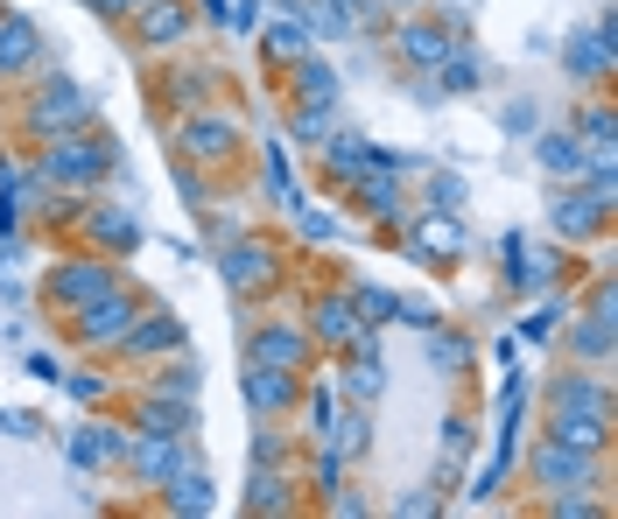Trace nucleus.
<instances>
[{
    "mask_svg": "<svg viewBox=\"0 0 618 519\" xmlns=\"http://www.w3.org/2000/svg\"><path fill=\"white\" fill-rule=\"evenodd\" d=\"M28 120H36V133H64V127H85V120H92V99H85L78 85L50 78V85H42V99H36V113H28Z\"/></svg>",
    "mask_w": 618,
    "mask_h": 519,
    "instance_id": "obj_2",
    "label": "nucleus"
},
{
    "mask_svg": "<svg viewBox=\"0 0 618 519\" xmlns=\"http://www.w3.org/2000/svg\"><path fill=\"white\" fill-rule=\"evenodd\" d=\"M429 197H436V211H458V204H464V183H458V176H436Z\"/></svg>",
    "mask_w": 618,
    "mask_h": 519,
    "instance_id": "obj_33",
    "label": "nucleus"
},
{
    "mask_svg": "<svg viewBox=\"0 0 618 519\" xmlns=\"http://www.w3.org/2000/svg\"><path fill=\"white\" fill-rule=\"evenodd\" d=\"M70 393H78V400H99V393H106V379H99V373H78V379H70Z\"/></svg>",
    "mask_w": 618,
    "mask_h": 519,
    "instance_id": "obj_37",
    "label": "nucleus"
},
{
    "mask_svg": "<svg viewBox=\"0 0 618 519\" xmlns=\"http://www.w3.org/2000/svg\"><path fill=\"white\" fill-rule=\"evenodd\" d=\"M120 345H127V351H141V359H155V351H169V345H176V316H141V323H127Z\"/></svg>",
    "mask_w": 618,
    "mask_h": 519,
    "instance_id": "obj_15",
    "label": "nucleus"
},
{
    "mask_svg": "<svg viewBox=\"0 0 618 519\" xmlns=\"http://www.w3.org/2000/svg\"><path fill=\"white\" fill-rule=\"evenodd\" d=\"M379 387H387V373H379V359H373V345H365V351H359V365H351V393H359V400H373Z\"/></svg>",
    "mask_w": 618,
    "mask_h": 519,
    "instance_id": "obj_29",
    "label": "nucleus"
},
{
    "mask_svg": "<svg viewBox=\"0 0 618 519\" xmlns=\"http://www.w3.org/2000/svg\"><path fill=\"white\" fill-rule=\"evenodd\" d=\"M254 365L296 373V365H302V337H296V330H282V323H274V330H260V337H254Z\"/></svg>",
    "mask_w": 618,
    "mask_h": 519,
    "instance_id": "obj_12",
    "label": "nucleus"
},
{
    "mask_svg": "<svg viewBox=\"0 0 618 519\" xmlns=\"http://www.w3.org/2000/svg\"><path fill=\"white\" fill-rule=\"evenodd\" d=\"M317 337L323 345H351V337H359V302H351V295H323L317 302Z\"/></svg>",
    "mask_w": 618,
    "mask_h": 519,
    "instance_id": "obj_8",
    "label": "nucleus"
},
{
    "mask_svg": "<svg viewBox=\"0 0 618 519\" xmlns=\"http://www.w3.org/2000/svg\"><path fill=\"white\" fill-rule=\"evenodd\" d=\"M169 498H176V512H211V484L190 478V470H176V478H169Z\"/></svg>",
    "mask_w": 618,
    "mask_h": 519,
    "instance_id": "obj_25",
    "label": "nucleus"
},
{
    "mask_svg": "<svg viewBox=\"0 0 618 519\" xmlns=\"http://www.w3.org/2000/svg\"><path fill=\"white\" fill-rule=\"evenodd\" d=\"M323 169H331L337 183H359V176L373 169V147H365V141H351V133H337V141H331V155H323Z\"/></svg>",
    "mask_w": 618,
    "mask_h": 519,
    "instance_id": "obj_14",
    "label": "nucleus"
},
{
    "mask_svg": "<svg viewBox=\"0 0 618 519\" xmlns=\"http://www.w3.org/2000/svg\"><path fill=\"white\" fill-rule=\"evenodd\" d=\"M302 232L309 239H337V218L331 211H302Z\"/></svg>",
    "mask_w": 618,
    "mask_h": 519,
    "instance_id": "obj_36",
    "label": "nucleus"
},
{
    "mask_svg": "<svg viewBox=\"0 0 618 519\" xmlns=\"http://www.w3.org/2000/svg\"><path fill=\"white\" fill-rule=\"evenodd\" d=\"M127 464H134L141 478H162V484H169L176 470H190V450H183V436H162V428H149L141 442H127Z\"/></svg>",
    "mask_w": 618,
    "mask_h": 519,
    "instance_id": "obj_3",
    "label": "nucleus"
},
{
    "mask_svg": "<svg viewBox=\"0 0 618 519\" xmlns=\"http://www.w3.org/2000/svg\"><path fill=\"white\" fill-rule=\"evenodd\" d=\"M288 373H274V365H254V373H246V400H254V414H282L288 407Z\"/></svg>",
    "mask_w": 618,
    "mask_h": 519,
    "instance_id": "obj_13",
    "label": "nucleus"
},
{
    "mask_svg": "<svg viewBox=\"0 0 618 519\" xmlns=\"http://www.w3.org/2000/svg\"><path fill=\"white\" fill-rule=\"evenodd\" d=\"M429 359L436 365H464V337H429Z\"/></svg>",
    "mask_w": 618,
    "mask_h": 519,
    "instance_id": "obj_35",
    "label": "nucleus"
},
{
    "mask_svg": "<svg viewBox=\"0 0 618 519\" xmlns=\"http://www.w3.org/2000/svg\"><path fill=\"white\" fill-rule=\"evenodd\" d=\"M127 323H134V302L106 288L99 302H85V323H78V330H85V345H120Z\"/></svg>",
    "mask_w": 618,
    "mask_h": 519,
    "instance_id": "obj_6",
    "label": "nucleus"
},
{
    "mask_svg": "<svg viewBox=\"0 0 618 519\" xmlns=\"http://www.w3.org/2000/svg\"><path fill=\"white\" fill-rule=\"evenodd\" d=\"M268 50H274V56H302V50H309V22H302V14L274 22V28H268Z\"/></svg>",
    "mask_w": 618,
    "mask_h": 519,
    "instance_id": "obj_26",
    "label": "nucleus"
},
{
    "mask_svg": "<svg viewBox=\"0 0 618 519\" xmlns=\"http://www.w3.org/2000/svg\"><path fill=\"white\" fill-rule=\"evenodd\" d=\"M359 309H365V316H373V323H387V316H401V302H394V295H387V288H359Z\"/></svg>",
    "mask_w": 618,
    "mask_h": 519,
    "instance_id": "obj_32",
    "label": "nucleus"
},
{
    "mask_svg": "<svg viewBox=\"0 0 618 519\" xmlns=\"http://www.w3.org/2000/svg\"><path fill=\"white\" fill-rule=\"evenodd\" d=\"M569 70H583V78H597V70H611V28H597L583 50H569Z\"/></svg>",
    "mask_w": 618,
    "mask_h": 519,
    "instance_id": "obj_24",
    "label": "nucleus"
},
{
    "mask_svg": "<svg viewBox=\"0 0 618 519\" xmlns=\"http://www.w3.org/2000/svg\"><path fill=\"white\" fill-rule=\"evenodd\" d=\"M394 8H415V0H394Z\"/></svg>",
    "mask_w": 618,
    "mask_h": 519,
    "instance_id": "obj_39",
    "label": "nucleus"
},
{
    "mask_svg": "<svg viewBox=\"0 0 618 519\" xmlns=\"http://www.w3.org/2000/svg\"><path fill=\"white\" fill-rule=\"evenodd\" d=\"M254 506H260V512L282 506V478H268V470H260V478H254Z\"/></svg>",
    "mask_w": 618,
    "mask_h": 519,
    "instance_id": "obj_34",
    "label": "nucleus"
},
{
    "mask_svg": "<svg viewBox=\"0 0 618 519\" xmlns=\"http://www.w3.org/2000/svg\"><path fill=\"white\" fill-rule=\"evenodd\" d=\"M92 232H99L106 246H134V239H141V225H134L127 211H99V218H92Z\"/></svg>",
    "mask_w": 618,
    "mask_h": 519,
    "instance_id": "obj_28",
    "label": "nucleus"
},
{
    "mask_svg": "<svg viewBox=\"0 0 618 519\" xmlns=\"http://www.w3.org/2000/svg\"><path fill=\"white\" fill-rule=\"evenodd\" d=\"M401 50L408 56H415V64H443V56H450V36H443V28H429V22H415V28H408V36H401Z\"/></svg>",
    "mask_w": 618,
    "mask_h": 519,
    "instance_id": "obj_18",
    "label": "nucleus"
},
{
    "mask_svg": "<svg viewBox=\"0 0 618 519\" xmlns=\"http://www.w3.org/2000/svg\"><path fill=\"white\" fill-rule=\"evenodd\" d=\"M415 254H429V260H443V254H464V225H458V211H429V218H422V232H415Z\"/></svg>",
    "mask_w": 618,
    "mask_h": 519,
    "instance_id": "obj_9",
    "label": "nucleus"
},
{
    "mask_svg": "<svg viewBox=\"0 0 618 519\" xmlns=\"http://www.w3.org/2000/svg\"><path fill=\"white\" fill-rule=\"evenodd\" d=\"M296 64H302V70H296V78H302V92H309V106H331V70H323V64H317V56H296Z\"/></svg>",
    "mask_w": 618,
    "mask_h": 519,
    "instance_id": "obj_30",
    "label": "nucleus"
},
{
    "mask_svg": "<svg viewBox=\"0 0 618 519\" xmlns=\"http://www.w3.org/2000/svg\"><path fill=\"white\" fill-rule=\"evenodd\" d=\"M127 456V436H113V428H78V442H70V464L99 470V464H120Z\"/></svg>",
    "mask_w": 618,
    "mask_h": 519,
    "instance_id": "obj_10",
    "label": "nucleus"
},
{
    "mask_svg": "<svg viewBox=\"0 0 618 519\" xmlns=\"http://www.w3.org/2000/svg\"><path fill=\"white\" fill-rule=\"evenodd\" d=\"M436 78H443L450 92H471V85L485 78V64H478V56H471V50H458V42H450V56H443V64H436Z\"/></svg>",
    "mask_w": 618,
    "mask_h": 519,
    "instance_id": "obj_21",
    "label": "nucleus"
},
{
    "mask_svg": "<svg viewBox=\"0 0 618 519\" xmlns=\"http://www.w3.org/2000/svg\"><path fill=\"white\" fill-rule=\"evenodd\" d=\"M541 169L549 176H583L591 161H583V147L569 141V133H541Z\"/></svg>",
    "mask_w": 618,
    "mask_h": 519,
    "instance_id": "obj_17",
    "label": "nucleus"
},
{
    "mask_svg": "<svg viewBox=\"0 0 618 519\" xmlns=\"http://www.w3.org/2000/svg\"><path fill=\"white\" fill-rule=\"evenodd\" d=\"M226 281L240 295L268 288V281H274V254H268V246H240V254H226Z\"/></svg>",
    "mask_w": 618,
    "mask_h": 519,
    "instance_id": "obj_7",
    "label": "nucleus"
},
{
    "mask_svg": "<svg viewBox=\"0 0 618 519\" xmlns=\"http://www.w3.org/2000/svg\"><path fill=\"white\" fill-rule=\"evenodd\" d=\"M555 436L577 442V450H597L605 442V414H555Z\"/></svg>",
    "mask_w": 618,
    "mask_h": 519,
    "instance_id": "obj_23",
    "label": "nucleus"
},
{
    "mask_svg": "<svg viewBox=\"0 0 618 519\" xmlns=\"http://www.w3.org/2000/svg\"><path fill=\"white\" fill-rule=\"evenodd\" d=\"M106 288H113V274L99 260H78V267H56L50 274V302L56 309H85V302H99Z\"/></svg>",
    "mask_w": 618,
    "mask_h": 519,
    "instance_id": "obj_5",
    "label": "nucleus"
},
{
    "mask_svg": "<svg viewBox=\"0 0 618 519\" xmlns=\"http://www.w3.org/2000/svg\"><path fill=\"white\" fill-rule=\"evenodd\" d=\"M605 204H611V190H591V197H563V204H555V232H597V225H605Z\"/></svg>",
    "mask_w": 618,
    "mask_h": 519,
    "instance_id": "obj_11",
    "label": "nucleus"
},
{
    "mask_svg": "<svg viewBox=\"0 0 618 519\" xmlns=\"http://www.w3.org/2000/svg\"><path fill=\"white\" fill-rule=\"evenodd\" d=\"M268 190H274V204H288V211H302V204H296V176L282 169V155H268Z\"/></svg>",
    "mask_w": 618,
    "mask_h": 519,
    "instance_id": "obj_31",
    "label": "nucleus"
},
{
    "mask_svg": "<svg viewBox=\"0 0 618 519\" xmlns=\"http://www.w3.org/2000/svg\"><path fill=\"white\" fill-rule=\"evenodd\" d=\"M597 450H577V442H563L555 436L549 450L535 456V470H541V484H549V492H563V484H591L597 478V464H591Z\"/></svg>",
    "mask_w": 618,
    "mask_h": 519,
    "instance_id": "obj_4",
    "label": "nucleus"
},
{
    "mask_svg": "<svg viewBox=\"0 0 618 519\" xmlns=\"http://www.w3.org/2000/svg\"><path fill=\"white\" fill-rule=\"evenodd\" d=\"M226 147H232V127H226V120H190V127H183V155L218 161Z\"/></svg>",
    "mask_w": 618,
    "mask_h": 519,
    "instance_id": "obj_16",
    "label": "nucleus"
},
{
    "mask_svg": "<svg viewBox=\"0 0 618 519\" xmlns=\"http://www.w3.org/2000/svg\"><path fill=\"white\" fill-rule=\"evenodd\" d=\"M36 56V28L28 22H0V70H22Z\"/></svg>",
    "mask_w": 618,
    "mask_h": 519,
    "instance_id": "obj_19",
    "label": "nucleus"
},
{
    "mask_svg": "<svg viewBox=\"0 0 618 519\" xmlns=\"http://www.w3.org/2000/svg\"><path fill=\"white\" fill-rule=\"evenodd\" d=\"M323 436H331V450L359 456V450H365V414H345V421H337V414H331V428H323Z\"/></svg>",
    "mask_w": 618,
    "mask_h": 519,
    "instance_id": "obj_27",
    "label": "nucleus"
},
{
    "mask_svg": "<svg viewBox=\"0 0 618 519\" xmlns=\"http://www.w3.org/2000/svg\"><path fill=\"white\" fill-rule=\"evenodd\" d=\"M99 8H149V0H99Z\"/></svg>",
    "mask_w": 618,
    "mask_h": 519,
    "instance_id": "obj_38",
    "label": "nucleus"
},
{
    "mask_svg": "<svg viewBox=\"0 0 618 519\" xmlns=\"http://www.w3.org/2000/svg\"><path fill=\"white\" fill-rule=\"evenodd\" d=\"M555 414H605V393H597L591 379H563V387H555Z\"/></svg>",
    "mask_w": 618,
    "mask_h": 519,
    "instance_id": "obj_22",
    "label": "nucleus"
},
{
    "mask_svg": "<svg viewBox=\"0 0 618 519\" xmlns=\"http://www.w3.org/2000/svg\"><path fill=\"white\" fill-rule=\"evenodd\" d=\"M106 169H113V147L106 141H56V133H50V155H42V176H50V183L85 190V183H99Z\"/></svg>",
    "mask_w": 618,
    "mask_h": 519,
    "instance_id": "obj_1",
    "label": "nucleus"
},
{
    "mask_svg": "<svg viewBox=\"0 0 618 519\" xmlns=\"http://www.w3.org/2000/svg\"><path fill=\"white\" fill-rule=\"evenodd\" d=\"M141 36H149V42H176V36H183V8H176V0H149Z\"/></svg>",
    "mask_w": 618,
    "mask_h": 519,
    "instance_id": "obj_20",
    "label": "nucleus"
}]
</instances>
